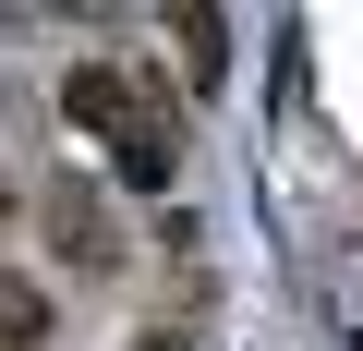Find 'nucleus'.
<instances>
[{"mask_svg":"<svg viewBox=\"0 0 363 351\" xmlns=\"http://www.w3.org/2000/svg\"><path fill=\"white\" fill-rule=\"evenodd\" d=\"M37 218H49L61 267H121V243H109V206H97V182H73V169H49V194H37Z\"/></svg>","mask_w":363,"mask_h":351,"instance_id":"obj_1","label":"nucleus"},{"mask_svg":"<svg viewBox=\"0 0 363 351\" xmlns=\"http://www.w3.org/2000/svg\"><path fill=\"white\" fill-rule=\"evenodd\" d=\"M61 109H73L85 133H109V145H121V133L145 121V85H133V73H109V61H73V85H61Z\"/></svg>","mask_w":363,"mask_h":351,"instance_id":"obj_2","label":"nucleus"},{"mask_svg":"<svg viewBox=\"0 0 363 351\" xmlns=\"http://www.w3.org/2000/svg\"><path fill=\"white\" fill-rule=\"evenodd\" d=\"M37 339H49V291L25 267H0V351H37Z\"/></svg>","mask_w":363,"mask_h":351,"instance_id":"obj_3","label":"nucleus"}]
</instances>
